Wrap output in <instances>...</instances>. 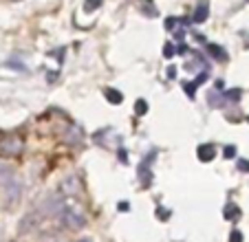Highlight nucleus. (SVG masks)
I'll list each match as a JSON object with an SVG mask.
<instances>
[{
  "label": "nucleus",
  "mask_w": 249,
  "mask_h": 242,
  "mask_svg": "<svg viewBox=\"0 0 249 242\" xmlns=\"http://www.w3.org/2000/svg\"><path fill=\"white\" fill-rule=\"evenodd\" d=\"M36 223H38V214H33V211H31V214H27L22 220H20L18 231L20 233H29L33 227H36Z\"/></svg>",
  "instance_id": "nucleus-4"
},
{
  "label": "nucleus",
  "mask_w": 249,
  "mask_h": 242,
  "mask_svg": "<svg viewBox=\"0 0 249 242\" xmlns=\"http://www.w3.org/2000/svg\"><path fill=\"white\" fill-rule=\"evenodd\" d=\"M11 178H16L14 168H11V165H7V163H0V187L7 185Z\"/></svg>",
  "instance_id": "nucleus-7"
},
{
  "label": "nucleus",
  "mask_w": 249,
  "mask_h": 242,
  "mask_svg": "<svg viewBox=\"0 0 249 242\" xmlns=\"http://www.w3.org/2000/svg\"><path fill=\"white\" fill-rule=\"evenodd\" d=\"M210 106H214V108L221 106V95H218V93H210Z\"/></svg>",
  "instance_id": "nucleus-12"
},
{
  "label": "nucleus",
  "mask_w": 249,
  "mask_h": 242,
  "mask_svg": "<svg viewBox=\"0 0 249 242\" xmlns=\"http://www.w3.org/2000/svg\"><path fill=\"white\" fill-rule=\"evenodd\" d=\"M198 158H201L203 163H207V161H212V158L216 156V148L212 143H203V145H198Z\"/></svg>",
  "instance_id": "nucleus-5"
},
{
  "label": "nucleus",
  "mask_w": 249,
  "mask_h": 242,
  "mask_svg": "<svg viewBox=\"0 0 249 242\" xmlns=\"http://www.w3.org/2000/svg\"><path fill=\"white\" fill-rule=\"evenodd\" d=\"M207 51H210L212 53V57H216V60H227V53L225 51H223V49L221 47H218V44H210V49H207Z\"/></svg>",
  "instance_id": "nucleus-9"
},
{
  "label": "nucleus",
  "mask_w": 249,
  "mask_h": 242,
  "mask_svg": "<svg viewBox=\"0 0 249 242\" xmlns=\"http://www.w3.org/2000/svg\"><path fill=\"white\" fill-rule=\"evenodd\" d=\"M234 154H236V148H234V145H227V148H225V156H227V158H231Z\"/></svg>",
  "instance_id": "nucleus-17"
},
{
  "label": "nucleus",
  "mask_w": 249,
  "mask_h": 242,
  "mask_svg": "<svg viewBox=\"0 0 249 242\" xmlns=\"http://www.w3.org/2000/svg\"><path fill=\"white\" fill-rule=\"evenodd\" d=\"M22 139L16 135H7V132H0V154H18L22 152Z\"/></svg>",
  "instance_id": "nucleus-1"
},
{
  "label": "nucleus",
  "mask_w": 249,
  "mask_h": 242,
  "mask_svg": "<svg viewBox=\"0 0 249 242\" xmlns=\"http://www.w3.org/2000/svg\"><path fill=\"white\" fill-rule=\"evenodd\" d=\"M80 242H90V240H89V238H86V240H80Z\"/></svg>",
  "instance_id": "nucleus-21"
},
{
  "label": "nucleus",
  "mask_w": 249,
  "mask_h": 242,
  "mask_svg": "<svg viewBox=\"0 0 249 242\" xmlns=\"http://www.w3.org/2000/svg\"><path fill=\"white\" fill-rule=\"evenodd\" d=\"M106 97H108L113 104L122 102V93H119V90H113V88H106Z\"/></svg>",
  "instance_id": "nucleus-11"
},
{
  "label": "nucleus",
  "mask_w": 249,
  "mask_h": 242,
  "mask_svg": "<svg viewBox=\"0 0 249 242\" xmlns=\"http://www.w3.org/2000/svg\"><path fill=\"white\" fill-rule=\"evenodd\" d=\"M2 191H5V196H7L9 203H18L20 196H22V185H20L18 178H11L7 185H2Z\"/></svg>",
  "instance_id": "nucleus-3"
},
{
  "label": "nucleus",
  "mask_w": 249,
  "mask_h": 242,
  "mask_svg": "<svg viewBox=\"0 0 249 242\" xmlns=\"http://www.w3.org/2000/svg\"><path fill=\"white\" fill-rule=\"evenodd\" d=\"M170 47H172V44H165V51H163V53H165V57H172V53H174Z\"/></svg>",
  "instance_id": "nucleus-20"
},
{
  "label": "nucleus",
  "mask_w": 249,
  "mask_h": 242,
  "mask_svg": "<svg viewBox=\"0 0 249 242\" xmlns=\"http://www.w3.org/2000/svg\"><path fill=\"white\" fill-rule=\"evenodd\" d=\"M207 2H198V7L194 9V22H203V20H207Z\"/></svg>",
  "instance_id": "nucleus-8"
},
{
  "label": "nucleus",
  "mask_w": 249,
  "mask_h": 242,
  "mask_svg": "<svg viewBox=\"0 0 249 242\" xmlns=\"http://www.w3.org/2000/svg\"><path fill=\"white\" fill-rule=\"evenodd\" d=\"M99 2H102V0H93V2H86V9H95V7H99Z\"/></svg>",
  "instance_id": "nucleus-18"
},
{
  "label": "nucleus",
  "mask_w": 249,
  "mask_h": 242,
  "mask_svg": "<svg viewBox=\"0 0 249 242\" xmlns=\"http://www.w3.org/2000/svg\"><path fill=\"white\" fill-rule=\"evenodd\" d=\"M238 216H240V209H238L236 205H231V203H230V205L225 207V218H227V220H236Z\"/></svg>",
  "instance_id": "nucleus-10"
},
{
  "label": "nucleus",
  "mask_w": 249,
  "mask_h": 242,
  "mask_svg": "<svg viewBox=\"0 0 249 242\" xmlns=\"http://www.w3.org/2000/svg\"><path fill=\"white\" fill-rule=\"evenodd\" d=\"M230 242H243V233H240V231H231L230 233Z\"/></svg>",
  "instance_id": "nucleus-15"
},
{
  "label": "nucleus",
  "mask_w": 249,
  "mask_h": 242,
  "mask_svg": "<svg viewBox=\"0 0 249 242\" xmlns=\"http://www.w3.org/2000/svg\"><path fill=\"white\" fill-rule=\"evenodd\" d=\"M77 190H80V183H77V178L69 176V178H64V181H62V194L71 196V194H75Z\"/></svg>",
  "instance_id": "nucleus-6"
},
{
  "label": "nucleus",
  "mask_w": 249,
  "mask_h": 242,
  "mask_svg": "<svg viewBox=\"0 0 249 242\" xmlns=\"http://www.w3.org/2000/svg\"><path fill=\"white\" fill-rule=\"evenodd\" d=\"M238 170L240 172H249V161H238Z\"/></svg>",
  "instance_id": "nucleus-16"
},
{
  "label": "nucleus",
  "mask_w": 249,
  "mask_h": 242,
  "mask_svg": "<svg viewBox=\"0 0 249 242\" xmlns=\"http://www.w3.org/2000/svg\"><path fill=\"white\" fill-rule=\"evenodd\" d=\"M62 223H64V227L66 229H73V231H80V229H84V225H86V220H84V216L80 214V211H75V209H62Z\"/></svg>",
  "instance_id": "nucleus-2"
},
{
  "label": "nucleus",
  "mask_w": 249,
  "mask_h": 242,
  "mask_svg": "<svg viewBox=\"0 0 249 242\" xmlns=\"http://www.w3.org/2000/svg\"><path fill=\"white\" fill-rule=\"evenodd\" d=\"M240 95H243V93H240L238 88H234V90H230V93H227V99H230V102H238Z\"/></svg>",
  "instance_id": "nucleus-13"
},
{
  "label": "nucleus",
  "mask_w": 249,
  "mask_h": 242,
  "mask_svg": "<svg viewBox=\"0 0 249 242\" xmlns=\"http://www.w3.org/2000/svg\"><path fill=\"white\" fill-rule=\"evenodd\" d=\"M174 24H177V18H168V20H165V27H168V29H172Z\"/></svg>",
  "instance_id": "nucleus-19"
},
{
  "label": "nucleus",
  "mask_w": 249,
  "mask_h": 242,
  "mask_svg": "<svg viewBox=\"0 0 249 242\" xmlns=\"http://www.w3.org/2000/svg\"><path fill=\"white\" fill-rule=\"evenodd\" d=\"M135 110H137V115H141V112H146V110H148V104L143 102V99H139V102H137V106H135Z\"/></svg>",
  "instance_id": "nucleus-14"
}]
</instances>
